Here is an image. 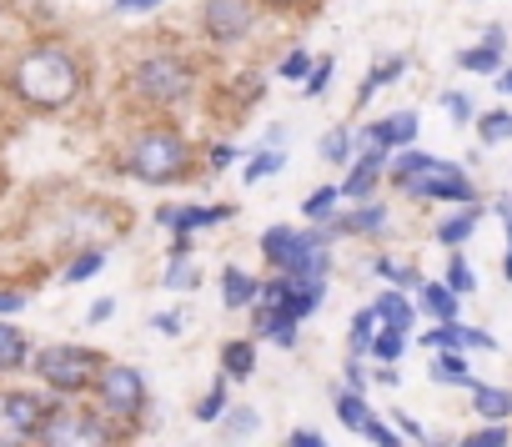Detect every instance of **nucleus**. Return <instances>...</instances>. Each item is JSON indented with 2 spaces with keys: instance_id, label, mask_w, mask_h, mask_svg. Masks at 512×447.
<instances>
[{
  "instance_id": "f257e3e1",
  "label": "nucleus",
  "mask_w": 512,
  "mask_h": 447,
  "mask_svg": "<svg viewBox=\"0 0 512 447\" xmlns=\"http://www.w3.org/2000/svg\"><path fill=\"white\" fill-rule=\"evenodd\" d=\"M11 86H16L21 101L56 111V106L76 101V91H81V71H76V61H71L61 46H36V51H26V56L16 61Z\"/></svg>"
},
{
  "instance_id": "f03ea898",
  "label": "nucleus",
  "mask_w": 512,
  "mask_h": 447,
  "mask_svg": "<svg viewBox=\"0 0 512 447\" xmlns=\"http://www.w3.org/2000/svg\"><path fill=\"white\" fill-rule=\"evenodd\" d=\"M131 176L136 181H151V186H166V181H181L186 171V141L176 131H141L131 156H126Z\"/></svg>"
},
{
  "instance_id": "7ed1b4c3",
  "label": "nucleus",
  "mask_w": 512,
  "mask_h": 447,
  "mask_svg": "<svg viewBox=\"0 0 512 447\" xmlns=\"http://www.w3.org/2000/svg\"><path fill=\"white\" fill-rule=\"evenodd\" d=\"M36 372H41L56 392H81V387H91V377H101L106 367H101V357H96L91 347H46V352L36 357Z\"/></svg>"
},
{
  "instance_id": "20e7f679",
  "label": "nucleus",
  "mask_w": 512,
  "mask_h": 447,
  "mask_svg": "<svg viewBox=\"0 0 512 447\" xmlns=\"http://www.w3.org/2000/svg\"><path fill=\"white\" fill-rule=\"evenodd\" d=\"M131 86H136V96H146V101H181L186 91H191V66L181 61V56H146L136 71H131Z\"/></svg>"
},
{
  "instance_id": "39448f33",
  "label": "nucleus",
  "mask_w": 512,
  "mask_h": 447,
  "mask_svg": "<svg viewBox=\"0 0 512 447\" xmlns=\"http://www.w3.org/2000/svg\"><path fill=\"white\" fill-rule=\"evenodd\" d=\"M96 392H101V402H106L111 417L136 422V417L146 412V377H141L136 367H106V372L96 377Z\"/></svg>"
},
{
  "instance_id": "423d86ee",
  "label": "nucleus",
  "mask_w": 512,
  "mask_h": 447,
  "mask_svg": "<svg viewBox=\"0 0 512 447\" xmlns=\"http://www.w3.org/2000/svg\"><path fill=\"white\" fill-rule=\"evenodd\" d=\"M46 447H111V432L91 412H51L41 427Z\"/></svg>"
},
{
  "instance_id": "0eeeda50",
  "label": "nucleus",
  "mask_w": 512,
  "mask_h": 447,
  "mask_svg": "<svg viewBox=\"0 0 512 447\" xmlns=\"http://www.w3.org/2000/svg\"><path fill=\"white\" fill-rule=\"evenodd\" d=\"M46 402L36 392H11V397H0V437L6 442H26L31 432L46 427Z\"/></svg>"
},
{
  "instance_id": "6e6552de",
  "label": "nucleus",
  "mask_w": 512,
  "mask_h": 447,
  "mask_svg": "<svg viewBox=\"0 0 512 447\" xmlns=\"http://www.w3.org/2000/svg\"><path fill=\"white\" fill-rule=\"evenodd\" d=\"M412 191H417V196H442V201H467V196H472V181H467L452 161H432V156H427L422 181H412Z\"/></svg>"
},
{
  "instance_id": "1a4fd4ad",
  "label": "nucleus",
  "mask_w": 512,
  "mask_h": 447,
  "mask_svg": "<svg viewBox=\"0 0 512 447\" xmlns=\"http://www.w3.org/2000/svg\"><path fill=\"white\" fill-rule=\"evenodd\" d=\"M206 31L216 41H241L251 31V6L246 0H211L206 6Z\"/></svg>"
},
{
  "instance_id": "9d476101",
  "label": "nucleus",
  "mask_w": 512,
  "mask_h": 447,
  "mask_svg": "<svg viewBox=\"0 0 512 447\" xmlns=\"http://www.w3.org/2000/svg\"><path fill=\"white\" fill-rule=\"evenodd\" d=\"M231 206H161L156 221H166V227H176L181 237L201 232V227H216V221H226Z\"/></svg>"
},
{
  "instance_id": "9b49d317",
  "label": "nucleus",
  "mask_w": 512,
  "mask_h": 447,
  "mask_svg": "<svg viewBox=\"0 0 512 447\" xmlns=\"http://www.w3.org/2000/svg\"><path fill=\"white\" fill-rule=\"evenodd\" d=\"M412 136H417V116L412 111H402V116H387V121H377V126H367V141L382 151V146H412Z\"/></svg>"
},
{
  "instance_id": "f8f14e48",
  "label": "nucleus",
  "mask_w": 512,
  "mask_h": 447,
  "mask_svg": "<svg viewBox=\"0 0 512 447\" xmlns=\"http://www.w3.org/2000/svg\"><path fill=\"white\" fill-rule=\"evenodd\" d=\"M472 407H477V417H487L492 427H502V417H512V392H497L487 382H472Z\"/></svg>"
},
{
  "instance_id": "ddd939ff",
  "label": "nucleus",
  "mask_w": 512,
  "mask_h": 447,
  "mask_svg": "<svg viewBox=\"0 0 512 447\" xmlns=\"http://www.w3.org/2000/svg\"><path fill=\"white\" fill-rule=\"evenodd\" d=\"M422 307H427V317L432 322H457V292L452 287H422Z\"/></svg>"
},
{
  "instance_id": "4468645a",
  "label": "nucleus",
  "mask_w": 512,
  "mask_h": 447,
  "mask_svg": "<svg viewBox=\"0 0 512 447\" xmlns=\"http://www.w3.org/2000/svg\"><path fill=\"white\" fill-rule=\"evenodd\" d=\"M377 171H382V151H372V156H362L357 166H352V176H347V196H367L372 186H377Z\"/></svg>"
},
{
  "instance_id": "2eb2a0df",
  "label": "nucleus",
  "mask_w": 512,
  "mask_h": 447,
  "mask_svg": "<svg viewBox=\"0 0 512 447\" xmlns=\"http://www.w3.org/2000/svg\"><path fill=\"white\" fill-rule=\"evenodd\" d=\"M221 367H226V377H251L256 347H251V342H226V347H221Z\"/></svg>"
},
{
  "instance_id": "dca6fc26",
  "label": "nucleus",
  "mask_w": 512,
  "mask_h": 447,
  "mask_svg": "<svg viewBox=\"0 0 512 447\" xmlns=\"http://www.w3.org/2000/svg\"><path fill=\"white\" fill-rule=\"evenodd\" d=\"M221 292H226V307H246V302L256 297V282H251L246 272L226 267V272H221Z\"/></svg>"
},
{
  "instance_id": "f3484780",
  "label": "nucleus",
  "mask_w": 512,
  "mask_h": 447,
  "mask_svg": "<svg viewBox=\"0 0 512 447\" xmlns=\"http://www.w3.org/2000/svg\"><path fill=\"white\" fill-rule=\"evenodd\" d=\"M21 362H26V337L0 322V372H16Z\"/></svg>"
},
{
  "instance_id": "a211bd4d",
  "label": "nucleus",
  "mask_w": 512,
  "mask_h": 447,
  "mask_svg": "<svg viewBox=\"0 0 512 447\" xmlns=\"http://www.w3.org/2000/svg\"><path fill=\"white\" fill-rule=\"evenodd\" d=\"M477 206H467L462 216H452V221H442V227H437V242H447V247H457L462 237H472V227H477Z\"/></svg>"
},
{
  "instance_id": "6ab92c4d",
  "label": "nucleus",
  "mask_w": 512,
  "mask_h": 447,
  "mask_svg": "<svg viewBox=\"0 0 512 447\" xmlns=\"http://www.w3.org/2000/svg\"><path fill=\"white\" fill-rule=\"evenodd\" d=\"M372 312H377V317H382L387 327H397V332H407V327H412V307H407V302H402L397 292H387V297H382V302H377Z\"/></svg>"
},
{
  "instance_id": "aec40b11",
  "label": "nucleus",
  "mask_w": 512,
  "mask_h": 447,
  "mask_svg": "<svg viewBox=\"0 0 512 447\" xmlns=\"http://www.w3.org/2000/svg\"><path fill=\"white\" fill-rule=\"evenodd\" d=\"M337 417H342L347 427H357V432H367V422H372V412H367V402H362L357 392L337 397Z\"/></svg>"
},
{
  "instance_id": "412c9836",
  "label": "nucleus",
  "mask_w": 512,
  "mask_h": 447,
  "mask_svg": "<svg viewBox=\"0 0 512 447\" xmlns=\"http://www.w3.org/2000/svg\"><path fill=\"white\" fill-rule=\"evenodd\" d=\"M402 347H407V332H397V327H387L382 337H372V352H377L382 362H392V367H397V357H402Z\"/></svg>"
},
{
  "instance_id": "4be33fe9",
  "label": "nucleus",
  "mask_w": 512,
  "mask_h": 447,
  "mask_svg": "<svg viewBox=\"0 0 512 447\" xmlns=\"http://www.w3.org/2000/svg\"><path fill=\"white\" fill-rule=\"evenodd\" d=\"M457 66H462V71H482V76H487V71H497V46L462 51V56H457Z\"/></svg>"
},
{
  "instance_id": "5701e85b",
  "label": "nucleus",
  "mask_w": 512,
  "mask_h": 447,
  "mask_svg": "<svg viewBox=\"0 0 512 447\" xmlns=\"http://www.w3.org/2000/svg\"><path fill=\"white\" fill-rule=\"evenodd\" d=\"M262 327L272 332V342H277V347H292V342H297V322H292L287 312H267V322H262Z\"/></svg>"
},
{
  "instance_id": "b1692460",
  "label": "nucleus",
  "mask_w": 512,
  "mask_h": 447,
  "mask_svg": "<svg viewBox=\"0 0 512 447\" xmlns=\"http://www.w3.org/2000/svg\"><path fill=\"white\" fill-rule=\"evenodd\" d=\"M392 76H402V61H397V56H392V61H382V66L362 81V96H357V101H372V91H377L382 81H392Z\"/></svg>"
},
{
  "instance_id": "393cba45",
  "label": "nucleus",
  "mask_w": 512,
  "mask_h": 447,
  "mask_svg": "<svg viewBox=\"0 0 512 447\" xmlns=\"http://www.w3.org/2000/svg\"><path fill=\"white\" fill-rule=\"evenodd\" d=\"M272 171H282V151H262V156L246 166V181H267Z\"/></svg>"
},
{
  "instance_id": "a878e982",
  "label": "nucleus",
  "mask_w": 512,
  "mask_h": 447,
  "mask_svg": "<svg viewBox=\"0 0 512 447\" xmlns=\"http://www.w3.org/2000/svg\"><path fill=\"white\" fill-rule=\"evenodd\" d=\"M101 262H106L101 252H81V262H71V267H66V282H86V277H96V272H101Z\"/></svg>"
},
{
  "instance_id": "bb28decb",
  "label": "nucleus",
  "mask_w": 512,
  "mask_h": 447,
  "mask_svg": "<svg viewBox=\"0 0 512 447\" xmlns=\"http://www.w3.org/2000/svg\"><path fill=\"white\" fill-rule=\"evenodd\" d=\"M221 407H226V382H216V387H211V392L201 397L196 417H201V422H216V417H221Z\"/></svg>"
},
{
  "instance_id": "cd10ccee",
  "label": "nucleus",
  "mask_w": 512,
  "mask_h": 447,
  "mask_svg": "<svg viewBox=\"0 0 512 447\" xmlns=\"http://www.w3.org/2000/svg\"><path fill=\"white\" fill-rule=\"evenodd\" d=\"M482 136H487V141H507V136H512V116H507V111L482 116Z\"/></svg>"
},
{
  "instance_id": "c85d7f7f",
  "label": "nucleus",
  "mask_w": 512,
  "mask_h": 447,
  "mask_svg": "<svg viewBox=\"0 0 512 447\" xmlns=\"http://www.w3.org/2000/svg\"><path fill=\"white\" fill-rule=\"evenodd\" d=\"M447 287H452V292H472V287H477V277H472V267H467L462 257H452V272H447Z\"/></svg>"
},
{
  "instance_id": "c756f323",
  "label": "nucleus",
  "mask_w": 512,
  "mask_h": 447,
  "mask_svg": "<svg viewBox=\"0 0 512 447\" xmlns=\"http://www.w3.org/2000/svg\"><path fill=\"white\" fill-rule=\"evenodd\" d=\"M437 377H442V382H472V377H467V367H462V357H452V352H442V357H437Z\"/></svg>"
},
{
  "instance_id": "7c9ffc66",
  "label": "nucleus",
  "mask_w": 512,
  "mask_h": 447,
  "mask_svg": "<svg viewBox=\"0 0 512 447\" xmlns=\"http://www.w3.org/2000/svg\"><path fill=\"white\" fill-rule=\"evenodd\" d=\"M372 322H377V312H362V317H357V327H352V352H367V347H372Z\"/></svg>"
},
{
  "instance_id": "2f4dec72",
  "label": "nucleus",
  "mask_w": 512,
  "mask_h": 447,
  "mask_svg": "<svg viewBox=\"0 0 512 447\" xmlns=\"http://www.w3.org/2000/svg\"><path fill=\"white\" fill-rule=\"evenodd\" d=\"M462 447H507V427H482V432H472Z\"/></svg>"
},
{
  "instance_id": "473e14b6",
  "label": "nucleus",
  "mask_w": 512,
  "mask_h": 447,
  "mask_svg": "<svg viewBox=\"0 0 512 447\" xmlns=\"http://www.w3.org/2000/svg\"><path fill=\"white\" fill-rule=\"evenodd\" d=\"M422 166H427V156H417V151H412V156H402V161H397V166H392V176H397V181H402V186H412V176H417V171H422Z\"/></svg>"
},
{
  "instance_id": "72a5a7b5",
  "label": "nucleus",
  "mask_w": 512,
  "mask_h": 447,
  "mask_svg": "<svg viewBox=\"0 0 512 447\" xmlns=\"http://www.w3.org/2000/svg\"><path fill=\"white\" fill-rule=\"evenodd\" d=\"M166 287H196V267H186V257H176L166 272Z\"/></svg>"
},
{
  "instance_id": "f704fd0d",
  "label": "nucleus",
  "mask_w": 512,
  "mask_h": 447,
  "mask_svg": "<svg viewBox=\"0 0 512 447\" xmlns=\"http://www.w3.org/2000/svg\"><path fill=\"white\" fill-rule=\"evenodd\" d=\"M382 227V211L377 206H367V211H357L352 221H347V232H377Z\"/></svg>"
},
{
  "instance_id": "c9c22d12",
  "label": "nucleus",
  "mask_w": 512,
  "mask_h": 447,
  "mask_svg": "<svg viewBox=\"0 0 512 447\" xmlns=\"http://www.w3.org/2000/svg\"><path fill=\"white\" fill-rule=\"evenodd\" d=\"M332 201H337V191H317V196H307V206H302V211H307L312 221H322V216L332 211Z\"/></svg>"
},
{
  "instance_id": "e433bc0d",
  "label": "nucleus",
  "mask_w": 512,
  "mask_h": 447,
  "mask_svg": "<svg viewBox=\"0 0 512 447\" xmlns=\"http://www.w3.org/2000/svg\"><path fill=\"white\" fill-rule=\"evenodd\" d=\"M367 437H372V442H377V447H402V437H397V432H392V427H382V422H377V417H372V422H367Z\"/></svg>"
},
{
  "instance_id": "4c0bfd02",
  "label": "nucleus",
  "mask_w": 512,
  "mask_h": 447,
  "mask_svg": "<svg viewBox=\"0 0 512 447\" xmlns=\"http://www.w3.org/2000/svg\"><path fill=\"white\" fill-rule=\"evenodd\" d=\"M377 272H382L387 282H397V287H407V282H417V277H412V267H397V262H377Z\"/></svg>"
},
{
  "instance_id": "58836bf2",
  "label": "nucleus",
  "mask_w": 512,
  "mask_h": 447,
  "mask_svg": "<svg viewBox=\"0 0 512 447\" xmlns=\"http://www.w3.org/2000/svg\"><path fill=\"white\" fill-rule=\"evenodd\" d=\"M307 66H312V61H307V51H292V56L282 61V76H292V81H297V76H307Z\"/></svg>"
},
{
  "instance_id": "ea45409f",
  "label": "nucleus",
  "mask_w": 512,
  "mask_h": 447,
  "mask_svg": "<svg viewBox=\"0 0 512 447\" xmlns=\"http://www.w3.org/2000/svg\"><path fill=\"white\" fill-rule=\"evenodd\" d=\"M327 76H332V61H322L312 76H307V96H322V86H327Z\"/></svg>"
},
{
  "instance_id": "a19ab883",
  "label": "nucleus",
  "mask_w": 512,
  "mask_h": 447,
  "mask_svg": "<svg viewBox=\"0 0 512 447\" xmlns=\"http://www.w3.org/2000/svg\"><path fill=\"white\" fill-rule=\"evenodd\" d=\"M322 151H327V161H342V156H347V136H342V131H332Z\"/></svg>"
},
{
  "instance_id": "79ce46f5",
  "label": "nucleus",
  "mask_w": 512,
  "mask_h": 447,
  "mask_svg": "<svg viewBox=\"0 0 512 447\" xmlns=\"http://www.w3.org/2000/svg\"><path fill=\"white\" fill-rule=\"evenodd\" d=\"M231 417H236V422H231V427H236V432H241V437H246V432H256V412H251V407H236V412H231Z\"/></svg>"
},
{
  "instance_id": "37998d69",
  "label": "nucleus",
  "mask_w": 512,
  "mask_h": 447,
  "mask_svg": "<svg viewBox=\"0 0 512 447\" xmlns=\"http://www.w3.org/2000/svg\"><path fill=\"white\" fill-rule=\"evenodd\" d=\"M447 111H452L457 121H467V116H472V106H467V96H457V91H447Z\"/></svg>"
},
{
  "instance_id": "c03bdc74",
  "label": "nucleus",
  "mask_w": 512,
  "mask_h": 447,
  "mask_svg": "<svg viewBox=\"0 0 512 447\" xmlns=\"http://www.w3.org/2000/svg\"><path fill=\"white\" fill-rule=\"evenodd\" d=\"M497 216H502V227H507V242H512V196L497 201Z\"/></svg>"
},
{
  "instance_id": "a18cd8bd",
  "label": "nucleus",
  "mask_w": 512,
  "mask_h": 447,
  "mask_svg": "<svg viewBox=\"0 0 512 447\" xmlns=\"http://www.w3.org/2000/svg\"><path fill=\"white\" fill-rule=\"evenodd\" d=\"M292 447H327L317 432H292Z\"/></svg>"
},
{
  "instance_id": "49530a36",
  "label": "nucleus",
  "mask_w": 512,
  "mask_h": 447,
  "mask_svg": "<svg viewBox=\"0 0 512 447\" xmlns=\"http://www.w3.org/2000/svg\"><path fill=\"white\" fill-rule=\"evenodd\" d=\"M26 307V297H16V292H0V312H21Z\"/></svg>"
},
{
  "instance_id": "de8ad7c7",
  "label": "nucleus",
  "mask_w": 512,
  "mask_h": 447,
  "mask_svg": "<svg viewBox=\"0 0 512 447\" xmlns=\"http://www.w3.org/2000/svg\"><path fill=\"white\" fill-rule=\"evenodd\" d=\"M151 6H161V0H116V11H151Z\"/></svg>"
},
{
  "instance_id": "09e8293b",
  "label": "nucleus",
  "mask_w": 512,
  "mask_h": 447,
  "mask_svg": "<svg viewBox=\"0 0 512 447\" xmlns=\"http://www.w3.org/2000/svg\"><path fill=\"white\" fill-rule=\"evenodd\" d=\"M111 312H116V302H111V297H106V302H96V307H91V322H106V317H111Z\"/></svg>"
},
{
  "instance_id": "8fccbe9b",
  "label": "nucleus",
  "mask_w": 512,
  "mask_h": 447,
  "mask_svg": "<svg viewBox=\"0 0 512 447\" xmlns=\"http://www.w3.org/2000/svg\"><path fill=\"white\" fill-rule=\"evenodd\" d=\"M397 422H402V432H412V437H422V427H417V417L412 412H392Z\"/></svg>"
},
{
  "instance_id": "3c124183",
  "label": "nucleus",
  "mask_w": 512,
  "mask_h": 447,
  "mask_svg": "<svg viewBox=\"0 0 512 447\" xmlns=\"http://www.w3.org/2000/svg\"><path fill=\"white\" fill-rule=\"evenodd\" d=\"M231 156H236V146H216V151H211V166H226Z\"/></svg>"
},
{
  "instance_id": "603ef678",
  "label": "nucleus",
  "mask_w": 512,
  "mask_h": 447,
  "mask_svg": "<svg viewBox=\"0 0 512 447\" xmlns=\"http://www.w3.org/2000/svg\"><path fill=\"white\" fill-rule=\"evenodd\" d=\"M347 382H352V392H357V397H362V387H367V377H362V372H357V367H352V362H347Z\"/></svg>"
},
{
  "instance_id": "864d4df0",
  "label": "nucleus",
  "mask_w": 512,
  "mask_h": 447,
  "mask_svg": "<svg viewBox=\"0 0 512 447\" xmlns=\"http://www.w3.org/2000/svg\"><path fill=\"white\" fill-rule=\"evenodd\" d=\"M497 81H502V91H507V96H512V71H502V76H497Z\"/></svg>"
},
{
  "instance_id": "5fc2aeb1",
  "label": "nucleus",
  "mask_w": 512,
  "mask_h": 447,
  "mask_svg": "<svg viewBox=\"0 0 512 447\" xmlns=\"http://www.w3.org/2000/svg\"><path fill=\"white\" fill-rule=\"evenodd\" d=\"M502 272H507V282H512V252H507V262H502Z\"/></svg>"
},
{
  "instance_id": "6e6d98bb",
  "label": "nucleus",
  "mask_w": 512,
  "mask_h": 447,
  "mask_svg": "<svg viewBox=\"0 0 512 447\" xmlns=\"http://www.w3.org/2000/svg\"><path fill=\"white\" fill-rule=\"evenodd\" d=\"M272 6H292V0H272Z\"/></svg>"
}]
</instances>
